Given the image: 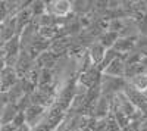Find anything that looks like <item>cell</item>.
I'll list each match as a JSON object with an SVG mask.
<instances>
[{"instance_id": "6da1fadb", "label": "cell", "mask_w": 147, "mask_h": 131, "mask_svg": "<svg viewBox=\"0 0 147 131\" xmlns=\"http://www.w3.org/2000/svg\"><path fill=\"white\" fill-rule=\"evenodd\" d=\"M125 80L124 78H112V77H107L102 74L100 78V93H102V97H106L109 100H112L118 93H121L124 90L125 86Z\"/></svg>"}, {"instance_id": "7a4b0ae2", "label": "cell", "mask_w": 147, "mask_h": 131, "mask_svg": "<svg viewBox=\"0 0 147 131\" xmlns=\"http://www.w3.org/2000/svg\"><path fill=\"white\" fill-rule=\"evenodd\" d=\"M122 93L125 94V97L129 100V103L138 112H141L143 115H147V100H146V97L143 96V93L140 90H137L136 87H132L129 82H125Z\"/></svg>"}, {"instance_id": "3957f363", "label": "cell", "mask_w": 147, "mask_h": 131, "mask_svg": "<svg viewBox=\"0 0 147 131\" xmlns=\"http://www.w3.org/2000/svg\"><path fill=\"white\" fill-rule=\"evenodd\" d=\"M46 14L55 18H65L71 14V2L68 0H53V2H44Z\"/></svg>"}, {"instance_id": "277c9868", "label": "cell", "mask_w": 147, "mask_h": 131, "mask_svg": "<svg viewBox=\"0 0 147 131\" xmlns=\"http://www.w3.org/2000/svg\"><path fill=\"white\" fill-rule=\"evenodd\" d=\"M32 68H34V59H32L25 50H21L19 55H18V59H16V63H15V66H13L18 78H19V80L24 78Z\"/></svg>"}, {"instance_id": "5b68a950", "label": "cell", "mask_w": 147, "mask_h": 131, "mask_svg": "<svg viewBox=\"0 0 147 131\" xmlns=\"http://www.w3.org/2000/svg\"><path fill=\"white\" fill-rule=\"evenodd\" d=\"M46 109L41 108V106H37V105H31L30 108L24 112V116H25V124L32 130L35 125H38L41 122V120L44 118Z\"/></svg>"}, {"instance_id": "8992f818", "label": "cell", "mask_w": 147, "mask_h": 131, "mask_svg": "<svg viewBox=\"0 0 147 131\" xmlns=\"http://www.w3.org/2000/svg\"><path fill=\"white\" fill-rule=\"evenodd\" d=\"M18 75L15 72L13 68H9V66H5V69L2 71V74H0V86H2V91L6 93L13 84H16L18 81Z\"/></svg>"}, {"instance_id": "52a82bcc", "label": "cell", "mask_w": 147, "mask_h": 131, "mask_svg": "<svg viewBox=\"0 0 147 131\" xmlns=\"http://www.w3.org/2000/svg\"><path fill=\"white\" fill-rule=\"evenodd\" d=\"M124 72H125L124 61H122V57H116L112 63L107 65L103 69L102 74L107 75V77H112V78H124Z\"/></svg>"}, {"instance_id": "ba28073f", "label": "cell", "mask_w": 147, "mask_h": 131, "mask_svg": "<svg viewBox=\"0 0 147 131\" xmlns=\"http://www.w3.org/2000/svg\"><path fill=\"white\" fill-rule=\"evenodd\" d=\"M105 52H106V49H105L102 44L97 43V41L91 43V44L87 47V55H88L90 61H91V63H93L94 66H99V65L102 63L103 56H105Z\"/></svg>"}, {"instance_id": "9c48e42d", "label": "cell", "mask_w": 147, "mask_h": 131, "mask_svg": "<svg viewBox=\"0 0 147 131\" xmlns=\"http://www.w3.org/2000/svg\"><path fill=\"white\" fill-rule=\"evenodd\" d=\"M110 102L106 97H99V100L96 102L94 105V109H93V118H96V120H105V118H107V115L110 113Z\"/></svg>"}, {"instance_id": "30bf717a", "label": "cell", "mask_w": 147, "mask_h": 131, "mask_svg": "<svg viewBox=\"0 0 147 131\" xmlns=\"http://www.w3.org/2000/svg\"><path fill=\"white\" fill-rule=\"evenodd\" d=\"M134 43H136V38H118L112 49L119 55V57L124 59L129 52L134 50Z\"/></svg>"}, {"instance_id": "8fae6325", "label": "cell", "mask_w": 147, "mask_h": 131, "mask_svg": "<svg viewBox=\"0 0 147 131\" xmlns=\"http://www.w3.org/2000/svg\"><path fill=\"white\" fill-rule=\"evenodd\" d=\"M18 112L19 111L16 108V105H13V103L5 105V108L0 111V124H10Z\"/></svg>"}, {"instance_id": "7c38bea8", "label": "cell", "mask_w": 147, "mask_h": 131, "mask_svg": "<svg viewBox=\"0 0 147 131\" xmlns=\"http://www.w3.org/2000/svg\"><path fill=\"white\" fill-rule=\"evenodd\" d=\"M24 87H22V82H21V80H18L16 81V84H13L7 91H6V96H7V102L9 103H13V105H16V102L24 96Z\"/></svg>"}, {"instance_id": "4fadbf2b", "label": "cell", "mask_w": 147, "mask_h": 131, "mask_svg": "<svg viewBox=\"0 0 147 131\" xmlns=\"http://www.w3.org/2000/svg\"><path fill=\"white\" fill-rule=\"evenodd\" d=\"M118 38H119L118 34L110 32V31H105V32H102V34L99 35V38H97L96 41L99 43V44H102L105 49H112Z\"/></svg>"}, {"instance_id": "5bb4252c", "label": "cell", "mask_w": 147, "mask_h": 131, "mask_svg": "<svg viewBox=\"0 0 147 131\" xmlns=\"http://www.w3.org/2000/svg\"><path fill=\"white\" fill-rule=\"evenodd\" d=\"M55 81V72L52 69H40L38 74V86L37 87H44V86H53Z\"/></svg>"}, {"instance_id": "9a60e30c", "label": "cell", "mask_w": 147, "mask_h": 131, "mask_svg": "<svg viewBox=\"0 0 147 131\" xmlns=\"http://www.w3.org/2000/svg\"><path fill=\"white\" fill-rule=\"evenodd\" d=\"M127 82H129V84H131L132 87H136L137 90L143 91L144 88H147V69L144 71V72L138 74L137 77L131 78V80H129V81H127Z\"/></svg>"}, {"instance_id": "2e32d148", "label": "cell", "mask_w": 147, "mask_h": 131, "mask_svg": "<svg viewBox=\"0 0 147 131\" xmlns=\"http://www.w3.org/2000/svg\"><path fill=\"white\" fill-rule=\"evenodd\" d=\"M116 57H119V55L113 50V49H106V52H105V56H103V61H102V63L97 66L100 69V72H103V69L107 66V65H110Z\"/></svg>"}, {"instance_id": "e0dca14e", "label": "cell", "mask_w": 147, "mask_h": 131, "mask_svg": "<svg viewBox=\"0 0 147 131\" xmlns=\"http://www.w3.org/2000/svg\"><path fill=\"white\" fill-rule=\"evenodd\" d=\"M134 50L143 56H147V35H138L134 43Z\"/></svg>"}, {"instance_id": "ac0fdd59", "label": "cell", "mask_w": 147, "mask_h": 131, "mask_svg": "<svg viewBox=\"0 0 147 131\" xmlns=\"http://www.w3.org/2000/svg\"><path fill=\"white\" fill-rule=\"evenodd\" d=\"M30 9H31V14H32V19H34V18L41 16L43 14H46L44 2H40V0H37V2H31Z\"/></svg>"}, {"instance_id": "d6986e66", "label": "cell", "mask_w": 147, "mask_h": 131, "mask_svg": "<svg viewBox=\"0 0 147 131\" xmlns=\"http://www.w3.org/2000/svg\"><path fill=\"white\" fill-rule=\"evenodd\" d=\"M106 131H121V127L118 125V122L115 121V118L110 113L106 118Z\"/></svg>"}, {"instance_id": "ffe728a7", "label": "cell", "mask_w": 147, "mask_h": 131, "mask_svg": "<svg viewBox=\"0 0 147 131\" xmlns=\"http://www.w3.org/2000/svg\"><path fill=\"white\" fill-rule=\"evenodd\" d=\"M12 124H13L16 128L22 127L24 124H25V116H24V112H18L16 116L13 118V121H12Z\"/></svg>"}, {"instance_id": "44dd1931", "label": "cell", "mask_w": 147, "mask_h": 131, "mask_svg": "<svg viewBox=\"0 0 147 131\" xmlns=\"http://www.w3.org/2000/svg\"><path fill=\"white\" fill-rule=\"evenodd\" d=\"M0 131H16V127L13 124H0Z\"/></svg>"}, {"instance_id": "7402d4cb", "label": "cell", "mask_w": 147, "mask_h": 131, "mask_svg": "<svg viewBox=\"0 0 147 131\" xmlns=\"http://www.w3.org/2000/svg\"><path fill=\"white\" fill-rule=\"evenodd\" d=\"M9 102H7V96H6V93H0V111H2L3 108H5V105H7Z\"/></svg>"}, {"instance_id": "603a6c76", "label": "cell", "mask_w": 147, "mask_h": 131, "mask_svg": "<svg viewBox=\"0 0 147 131\" xmlns=\"http://www.w3.org/2000/svg\"><path fill=\"white\" fill-rule=\"evenodd\" d=\"M140 131H147V115H144L141 118V122H140Z\"/></svg>"}, {"instance_id": "cb8c5ba5", "label": "cell", "mask_w": 147, "mask_h": 131, "mask_svg": "<svg viewBox=\"0 0 147 131\" xmlns=\"http://www.w3.org/2000/svg\"><path fill=\"white\" fill-rule=\"evenodd\" d=\"M5 66H6L5 65V61H3V59H0V74H2V71L5 69Z\"/></svg>"}, {"instance_id": "d4e9b609", "label": "cell", "mask_w": 147, "mask_h": 131, "mask_svg": "<svg viewBox=\"0 0 147 131\" xmlns=\"http://www.w3.org/2000/svg\"><path fill=\"white\" fill-rule=\"evenodd\" d=\"M141 93H143V96H144V97H146V100H147V88H144Z\"/></svg>"}, {"instance_id": "484cf974", "label": "cell", "mask_w": 147, "mask_h": 131, "mask_svg": "<svg viewBox=\"0 0 147 131\" xmlns=\"http://www.w3.org/2000/svg\"><path fill=\"white\" fill-rule=\"evenodd\" d=\"M0 93H2V86H0Z\"/></svg>"}]
</instances>
